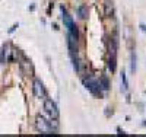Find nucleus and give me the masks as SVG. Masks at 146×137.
Instances as JSON below:
<instances>
[{
  "instance_id": "nucleus-3",
  "label": "nucleus",
  "mask_w": 146,
  "mask_h": 137,
  "mask_svg": "<svg viewBox=\"0 0 146 137\" xmlns=\"http://www.w3.org/2000/svg\"><path fill=\"white\" fill-rule=\"evenodd\" d=\"M44 109H45V113L50 115L51 120H57L58 118V108H57V105H56V102L53 101V99L45 98V101H44Z\"/></svg>"
},
{
  "instance_id": "nucleus-8",
  "label": "nucleus",
  "mask_w": 146,
  "mask_h": 137,
  "mask_svg": "<svg viewBox=\"0 0 146 137\" xmlns=\"http://www.w3.org/2000/svg\"><path fill=\"white\" fill-rule=\"evenodd\" d=\"M121 83H123V89L127 91L129 83H127V79H126V74H124V73H121Z\"/></svg>"
},
{
  "instance_id": "nucleus-7",
  "label": "nucleus",
  "mask_w": 146,
  "mask_h": 137,
  "mask_svg": "<svg viewBox=\"0 0 146 137\" xmlns=\"http://www.w3.org/2000/svg\"><path fill=\"white\" fill-rule=\"evenodd\" d=\"M100 86H101V89H102V91H108V88H110L108 79H107V77H102L101 82H100Z\"/></svg>"
},
{
  "instance_id": "nucleus-6",
  "label": "nucleus",
  "mask_w": 146,
  "mask_h": 137,
  "mask_svg": "<svg viewBox=\"0 0 146 137\" xmlns=\"http://www.w3.org/2000/svg\"><path fill=\"white\" fill-rule=\"evenodd\" d=\"M78 13H79V16H80L82 19H85V18L88 16V7H86V6H79Z\"/></svg>"
},
{
  "instance_id": "nucleus-1",
  "label": "nucleus",
  "mask_w": 146,
  "mask_h": 137,
  "mask_svg": "<svg viewBox=\"0 0 146 137\" xmlns=\"http://www.w3.org/2000/svg\"><path fill=\"white\" fill-rule=\"evenodd\" d=\"M36 130L42 134H53L51 131H56L57 127L53 126V121H47L42 117H36Z\"/></svg>"
},
{
  "instance_id": "nucleus-10",
  "label": "nucleus",
  "mask_w": 146,
  "mask_h": 137,
  "mask_svg": "<svg viewBox=\"0 0 146 137\" xmlns=\"http://www.w3.org/2000/svg\"><path fill=\"white\" fill-rule=\"evenodd\" d=\"M140 28H142V31H145V32H146V26H145V25H140Z\"/></svg>"
},
{
  "instance_id": "nucleus-4",
  "label": "nucleus",
  "mask_w": 146,
  "mask_h": 137,
  "mask_svg": "<svg viewBox=\"0 0 146 137\" xmlns=\"http://www.w3.org/2000/svg\"><path fill=\"white\" fill-rule=\"evenodd\" d=\"M83 83L85 86H86V89L94 93V95H100L101 93V86H100V82L98 80H95V79H83Z\"/></svg>"
},
{
  "instance_id": "nucleus-5",
  "label": "nucleus",
  "mask_w": 146,
  "mask_h": 137,
  "mask_svg": "<svg viewBox=\"0 0 146 137\" xmlns=\"http://www.w3.org/2000/svg\"><path fill=\"white\" fill-rule=\"evenodd\" d=\"M32 89H34V95H35L36 98H45V96H47V92H45L44 85H42V82L38 80V79H35V80H34Z\"/></svg>"
},
{
  "instance_id": "nucleus-2",
  "label": "nucleus",
  "mask_w": 146,
  "mask_h": 137,
  "mask_svg": "<svg viewBox=\"0 0 146 137\" xmlns=\"http://www.w3.org/2000/svg\"><path fill=\"white\" fill-rule=\"evenodd\" d=\"M62 12H63V21H64V25L67 26L69 35H72V36H75V38H78V36H79V34H78V26H76V23L73 22L72 16L67 13V12H66L64 9H63Z\"/></svg>"
},
{
  "instance_id": "nucleus-9",
  "label": "nucleus",
  "mask_w": 146,
  "mask_h": 137,
  "mask_svg": "<svg viewBox=\"0 0 146 137\" xmlns=\"http://www.w3.org/2000/svg\"><path fill=\"white\" fill-rule=\"evenodd\" d=\"M136 70V54H131V71Z\"/></svg>"
}]
</instances>
